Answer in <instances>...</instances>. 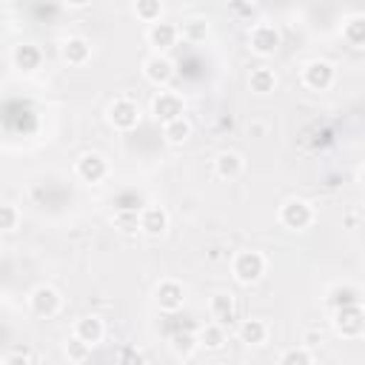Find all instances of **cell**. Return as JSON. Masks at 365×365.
I'll return each mask as SVG.
<instances>
[{
  "label": "cell",
  "mask_w": 365,
  "mask_h": 365,
  "mask_svg": "<svg viewBox=\"0 0 365 365\" xmlns=\"http://www.w3.org/2000/svg\"><path fill=\"white\" fill-rule=\"evenodd\" d=\"M266 274V257L260 251H243L234 260V277L240 283H257Z\"/></svg>",
  "instance_id": "1"
},
{
  "label": "cell",
  "mask_w": 365,
  "mask_h": 365,
  "mask_svg": "<svg viewBox=\"0 0 365 365\" xmlns=\"http://www.w3.org/2000/svg\"><path fill=\"white\" fill-rule=\"evenodd\" d=\"M334 325L342 337H359L365 331V308L362 305H345V308H337L334 314Z\"/></svg>",
  "instance_id": "2"
},
{
  "label": "cell",
  "mask_w": 365,
  "mask_h": 365,
  "mask_svg": "<svg viewBox=\"0 0 365 365\" xmlns=\"http://www.w3.org/2000/svg\"><path fill=\"white\" fill-rule=\"evenodd\" d=\"M109 120L114 123V129L131 131V129L140 123V109H137V103H134V100L120 97V100H114V103L109 106Z\"/></svg>",
  "instance_id": "3"
},
{
  "label": "cell",
  "mask_w": 365,
  "mask_h": 365,
  "mask_svg": "<svg viewBox=\"0 0 365 365\" xmlns=\"http://www.w3.org/2000/svg\"><path fill=\"white\" fill-rule=\"evenodd\" d=\"M151 109H154V117H157L163 126H168V123H174V120L182 117V100H180L174 92H160V94L154 97Z\"/></svg>",
  "instance_id": "4"
},
{
  "label": "cell",
  "mask_w": 365,
  "mask_h": 365,
  "mask_svg": "<svg viewBox=\"0 0 365 365\" xmlns=\"http://www.w3.org/2000/svg\"><path fill=\"white\" fill-rule=\"evenodd\" d=\"M280 220H283V226H288V229L300 231V229H308V226H311L314 212H311V206H308V203H303V200H291V203H285V206H283Z\"/></svg>",
  "instance_id": "5"
},
{
  "label": "cell",
  "mask_w": 365,
  "mask_h": 365,
  "mask_svg": "<svg viewBox=\"0 0 365 365\" xmlns=\"http://www.w3.org/2000/svg\"><path fill=\"white\" fill-rule=\"evenodd\" d=\"M334 83V66L328 60H311L305 66V86L314 92H325Z\"/></svg>",
  "instance_id": "6"
},
{
  "label": "cell",
  "mask_w": 365,
  "mask_h": 365,
  "mask_svg": "<svg viewBox=\"0 0 365 365\" xmlns=\"http://www.w3.org/2000/svg\"><path fill=\"white\" fill-rule=\"evenodd\" d=\"M251 49L257 55H274L280 49V32L268 23H260L251 29Z\"/></svg>",
  "instance_id": "7"
},
{
  "label": "cell",
  "mask_w": 365,
  "mask_h": 365,
  "mask_svg": "<svg viewBox=\"0 0 365 365\" xmlns=\"http://www.w3.org/2000/svg\"><path fill=\"white\" fill-rule=\"evenodd\" d=\"M32 311L38 317H55L60 311V294L49 285H40L35 294H32Z\"/></svg>",
  "instance_id": "8"
},
{
  "label": "cell",
  "mask_w": 365,
  "mask_h": 365,
  "mask_svg": "<svg viewBox=\"0 0 365 365\" xmlns=\"http://www.w3.org/2000/svg\"><path fill=\"white\" fill-rule=\"evenodd\" d=\"M146 77H148V83H154V86H165L171 77H174V63L168 60V58H163V55H154V58H148L146 60Z\"/></svg>",
  "instance_id": "9"
},
{
  "label": "cell",
  "mask_w": 365,
  "mask_h": 365,
  "mask_svg": "<svg viewBox=\"0 0 365 365\" xmlns=\"http://www.w3.org/2000/svg\"><path fill=\"white\" fill-rule=\"evenodd\" d=\"M177 38H180V29L174 26V23H154L151 29H148V43L157 49V52H168L174 43H177Z\"/></svg>",
  "instance_id": "10"
},
{
  "label": "cell",
  "mask_w": 365,
  "mask_h": 365,
  "mask_svg": "<svg viewBox=\"0 0 365 365\" xmlns=\"http://www.w3.org/2000/svg\"><path fill=\"white\" fill-rule=\"evenodd\" d=\"M106 160L100 157V154H83L80 160H77V174L86 180V182H100L103 177H106Z\"/></svg>",
  "instance_id": "11"
},
{
  "label": "cell",
  "mask_w": 365,
  "mask_h": 365,
  "mask_svg": "<svg viewBox=\"0 0 365 365\" xmlns=\"http://www.w3.org/2000/svg\"><path fill=\"white\" fill-rule=\"evenodd\" d=\"M212 320L217 325H231L237 320V305H234V297L229 294H214L212 297Z\"/></svg>",
  "instance_id": "12"
},
{
  "label": "cell",
  "mask_w": 365,
  "mask_h": 365,
  "mask_svg": "<svg viewBox=\"0 0 365 365\" xmlns=\"http://www.w3.org/2000/svg\"><path fill=\"white\" fill-rule=\"evenodd\" d=\"M157 305L163 311H177L182 305V285L174 283V280L160 283V288H157Z\"/></svg>",
  "instance_id": "13"
},
{
  "label": "cell",
  "mask_w": 365,
  "mask_h": 365,
  "mask_svg": "<svg viewBox=\"0 0 365 365\" xmlns=\"http://www.w3.org/2000/svg\"><path fill=\"white\" fill-rule=\"evenodd\" d=\"M165 226H168V214H165V209H160V206H148V209H143V231H146L148 237H160V234L165 231Z\"/></svg>",
  "instance_id": "14"
},
{
  "label": "cell",
  "mask_w": 365,
  "mask_h": 365,
  "mask_svg": "<svg viewBox=\"0 0 365 365\" xmlns=\"http://www.w3.org/2000/svg\"><path fill=\"white\" fill-rule=\"evenodd\" d=\"M12 60H15V66H18V69H23V72H35V69L40 66L43 55H40V49H38V46H32V43H21V46L15 49V55H12Z\"/></svg>",
  "instance_id": "15"
},
{
  "label": "cell",
  "mask_w": 365,
  "mask_h": 365,
  "mask_svg": "<svg viewBox=\"0 0 365 365\" xmlns=\"http://www.w3.org/2000/svg\"><path fill=\"white\" fill-rule=\"evenodd\" d=\"M214 168H217V174H220L223 180H234V177L243 174V157L234 154V151H223V154L214 160Z\"/></svg>",
  "instance_id": "16"
},
{
  "label": "cell",
  "mask_w": 365,
  "mask_h": 365,
  "mask_svg": "<svg viewBox=\"0 0 365 365\" xmlns=\"http://www.w3.org/2000/svg\"><path fill=\"white\" fill-rule=\"evenodd\" d=\"M103 334H106V328H103V320H97V317L80 320V322H77V331H75V337H80V339L89 342V345H97V342L103 339Z\"/></svg>",
  "instance_id": "17"
},
{
  "label": "cell",
  "mask_w": 365,
  "mask_h": 365,
  "mask_svg": "<svg viewBox=\"0 0 365 365\" xmlns=\"http://www.w3.org/2000/svg\"><path fill=\"white\" fill-rule=\"evenodd\" d=\"M240 339L249 342V345H263L268 339V325L260 322V320H246L240 325Z\"/></svg>",
  "instance_id": "18"
},
{
  "label": "cell",
  "mask_w": 365,
  "mask_h": 365,
  "mask_svg": "<svg viewBox=\"0 0 365 365\" xmlns=\"http://www.w3.org/2000/svg\"><path fill=\"white\" fill-rule=\"evenodd\" d=\"M163 137L171 143V146H182L189 137H192V123L186 120V117H180V120H174V123H168V126H163Z\"/></svg>",
  "instance_id": "19"
},
{
  "label": "cell",
  "mask_w": 365,
  "mask_h": 365,
  "mask_svg": "<svg viewBox=\"0 0 365 365\" xmlns=\"http://www.w3.org/2000/svg\"><path fill=\"white\" fill-rule=\"evenodd\" d=\"M89 43L83 40V38H69L66 43H63V58L72 63V66H80V63H86L89 60Z\"/></svg>",
  "instance_id": "20"
},
{
  "label": "cell",
  "mask_w": 365,
  "mask_h": 365,
  "mask_svg": "<svg viewBox=\"0 0 365 365\" xmlns=\"http://www.w3.org/2000/svg\"><path fill=\"white\" fill-rule=\"evenodd\" d=\"M345 40L356 49H365V15H356L351 21H345V29H342Z\"/></svg>",
  "instance_id": "21"
},
{
  "label": "cell",
  "mask_w": 365,
  "mask_h": 365,
  "mask_svg": "<svg viewBox=\"0 0 365 365\" xmlns=\"http://www.w3.org/2000/svg\"><path fill=\"white\" fill-rule=\"evenodd\" d=\"M251 92H257V94H268V92H274V86H277V75L271 72V69H254L251 72Z\"/></svg>",
  "instance_id": "22"
},
{
  "label": "cell",
  "mask_w": 365,
  "mask_h": 365,
  "mask_svg": "<svg viewBox=\"0 0 365 365\" xmlns=\"http://www.w3.org/2000/svg\"><path fill=\"white\" fill-rule=\"evenodd\" d=\"M200 345L203 348H209V351H220L223 345H226V331H223V325H217V322H212V325H206L203 331H200Z\"/></svg>",
  "instance_id": "23"
},
{
  "label": "cell",
  "mask_w": 365,
  "mask_h": 365,
  "mask_svg": "<svg viewBox=\"0 0 365 365\" xmlns=\"http://www.w3.org/2000/svg\"><path fill=\"white\" fill-rule=\"evenodd\" d=\"M114 226H117L123 234L143 231V212H117V214H114Z\"/></svg>",
  "instance_id": "24"
},
{
  "label": "cell",
  "mask_w": 365,
  "mask_h": 365,
  "mask_svg": "<svg viewBox=\"0 0 365 365\" xmlns=\"http://www.w3.org/2000/svg\"><path fill=\"white\" fill-rule=\"evenodd\" d=\"M328 303L334 305V311H337V308H345V305H359V291H356L354 285L334 288L331 297H328Z\"/></svg>",
  "instance_id": "25"
},
{
  "label": "cell",
  "mask_w": 365,
  "mask_h": 365,
  "mask_svg": "<svg viewBox=\"0 0 365 365\" xmlns=\"http://www.w3.org/2000/svg\"><path fill=\"white\" fill-rule=\"evenodd\" d=\"M134 15L140 18V21H146V23H160V15H163V6L157 4V0H140V4L134 6Z\"/></svg>",
  "instance_id": "26"
},
{
  "label": "cell",
  "mask_w": 365,
  "mask_h": 365,
  "mask_svg": "<svg viewBox=\"0 0 365 365\" xmlns=\"http://www.w3.org/2000/svg\"><path fill=\"white\" fill-rule=\"evenodd\" d=\"M180 35L186 38L189 43H200L209 35V23L206 21H186V23H182V29H180Z\"/></svg>",
  "instance_id": "27"
},
{
  "label": "cell",
  "mask_w": 365,
  "mask_h": 365,
  "mask_svg": "<svg viewBox=\"0 0 365 365\" xmlns=\"http://www.w3.org/2000/svg\"><path fill=\"white\" fill-rule=\"evenodd\" d=\"M18 223H21L18 206H12V203H4V206H0V229H4V231H15Z\"/></svg>",
  "instance_id": "28"
},
{
  "label": "cell",
  "mask_w": 365,
  "mask_h": 365,
  "mask_svg": "<svg viewBox=\"0 0 365 365\" xmlns=\"http://www.w3.org/2000/svg\"><path fill=\"white\" fill-rule=\"evenodd\" d=\"M280 365H314V359H311V351L308 348H291V351L283 354Z\"/></svg>",
  "instance_id": "29"
},
{
  "label": "cell",
  "mask_w": 365,
  "mask_h": 365,
  "mask_svg": "<svg viewBox=\"0 0 365 365\" xmlns=\"http://www.w3.org/2000/svg\"><path fill=\"white\" fill-rule=\"evenodd\" d=\"M89 351H92V345L83 342L80 337H72V339L66 342V354H69V359H75V362H83V359L89 356Z\"/></svg>",
  "instance_id": "30"
},
{
  "label": "cell",
  "mask_w": 365,
  "mask_h": 365,
  "mask_svg": "<svg viewBox=\"0 0 365 365\" xmlns=\"http://www.w3.org/2000/svg\"><path fill=\"white\" fill-rule=\"evenodd\" d=\"M195 345H200V339H197L192 331H180V334H174V348H177L180 354H189Z\"/></svg>",
  "instance_id": "31"
},
{
  "label": "cell",
  "mask_w": 365,
  "mask_h": 365,
  "mask_svg": "<svg viewBox=\"0 0 365 365\" xmlns=\"http://www.w3.org/2000/svg\"><path fill=\"white\" fill-rule=\"evenodd\" d=\"M117 365H146V359L137 348H123L120 356H117Z\"/></svg>",
  "instance_id": "32"
},
{
  "label": "cell",
  "mask_w": 365,
  "mask_h": 365,
  "mask_svg": "<svg viewBox=\"0 0 365 365\" xmlns=\"http://www.w3.org/2000/svg\"><path fill=\"white\" fill-rule=\"evenodd\" d=\"M4 365H32V359H29L26 351H15V354H6L4 356Z\"/></svg>",
  "instance_id": "33"
},
{
  "label": "cell",
  "mask_w": 365,
  "mask_h": 365,
  "mask_svg": "<svg viewBox=\"0 0 365 365\" xmlns=\"http://www.w3.org/2000/svg\"><path fill=\"white\" fill-rule=\"evenodd\" d=\"M303 342H305V345H303V348H317V345H320V342H322V337H320V334H317V331H308V334H305V337H303Z\"/></svg>",
  "instance_id": "34"
},
{
  "label": "cell",
  "mask_w": 365,
  "mask_h": 365,
  "mask_svg": "<svg viewBox=\"0 0 365 365\" xmlns=\"http://www.w3.org/2000/svg\"><path fill=\"white\" fill-rule=\"evenodd\" d=\"M231 9H234V12H240V15H251V12H254V6H243V4H234Z\"/></svg>",
  "instance_id": "35"
},
{
  "label": "cell",
  "mask_w": 365,
  "mask_h": 365,
  "mask_svg": "<svg viewBox=\"0 0 365 365\" xmlns=\"http://www.w3.org/2000/svg\"><path fill=\"white\" fill-rule=\"evenodd\" d=\"M359 180H362V186H365V168H362V174H359Z\"/></svg>",
  "instance_id": "36"
}]
</instances>
